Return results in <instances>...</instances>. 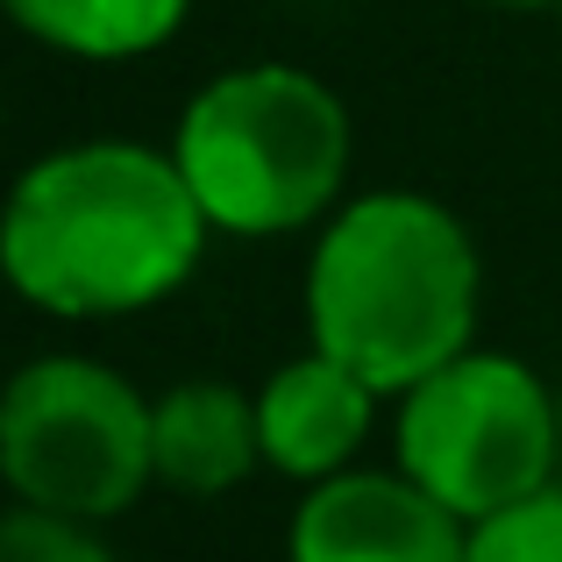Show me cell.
<instances>
[{"mask_svg": "<svg viewBox=\"0 0 562 562\" xmlns=\"http://www.w3.org/2000/svg\"><path fill=\"white\" fill-rule=\"evenodd\" d=\"M206 228L157 143L93 136L43 150L0 200V285L50 321H128L192 285Z\"/></svg>", "mask_w": 562, "mask_h": 562, "instance_id": "6da1fadb", "label": "cell"}, {"mask_svg": "<svg viewBox=\"0 0 562 562\" xmlns=\"http://www.w3.org/2000/svg\"><path fill=\"white\" fill-rule=\"evenodd\" d=\"M300 306L306 349L349 363L378 398H406L477 349L484 263L463 214L435 192H349L314 228Z\"/></svg>", "mask_w": 562, "mask_h": 562, "instance_id": "7a4b0ae2", "label": "cell"}, {"mask_svg": "<svg viewBox=\"0 0 562 562\" xmlns=\"http://www.w3.org/2000/svg\"><path fill=\"white\" fill-rule=\"evenodd\" d=\"M206 228L235 243L306 235L349 200L357 122L349 100L306 65H228L179 108L165 143Z\"/></svg>", "mask_w": 562, "mask_h": 562, "instance_id": "3957f363", "label": "cell"}, {"mask_svg": "<svg viewBox=\"0 0 562 562\" xmlns=\"http://www.w3.org/2000/svg\"><path fill=\"white\" fill-rule=\"evenodd\" d=\"M0 484L57 520H122L157 484L150 392L100 357H29L0 384Z\"/></svg>", "mask_w": 562, "mask_h": 562, "instance_id": "277c9868", "label": "cell"}, {"mask_svg": "<svg viewBox=\"0 0 562 562\" xmlns=\"http://www.w3.org/2000/svg\"><path fill=\"white\" fill-rule=\"evenodd\" d=\"M392 470H406L463 527L498 520L520 498L549 492L562 470L555 392L535 378V363L506 349H470L398 398Z\"/></svg>", "mask_w": 562, "mask_h": 562, "instance_id": "5b68a950", "label": "cell"}, {"mask_svg": "<svg viewBox=\"0 0 562 562\" xmlns=\"http://www.w3.org/2000/svg\"><path fill=\"white\" fill-rule=\"evenodd\" d=\"M292 562H463L470 527L406 470H342L292 506Z\"/></svg>", "mask_w": 562, "mask_h": 562, "instance_id": "8992f818", "label": "cell"}, {"mask_svg": "<svg viewBox=\"0 0 562 562\" xmlns=\"http://www.w3.org/2000/svg\"><path fill=\"white\" fill-rule=\"evenodd\" d=\"M371 427H378V392L349 371V363L321 357V349L278 363V371L257 384L263 470L306 484V492L342 477V470H357Z\"/></svg>", "mask_w": 562, "mask_h": 562, "instance_id": "52a82bcc", "label": "cell"}, {"mask_svg": "<svg viewBox=\"0 0 562 562\" xmlns=\"http://www.w3.org/2000/svg\"><path fill=\"white\" fill-rule=\"evenodd\" d=\"M150 456L157 484L179 498H221L263 470L257 441V392H235L228 378H179L150 398Z\"/></svg>", "mask_w": 562, "mask_h": 562, "instance_id": "ba28073f", "label": "cell"}, {"mask_svg": "<svg viewBox=\"0 0 562 562\" xmlns=\"http://www.w3.org/2000/svg\"><path fill=\"white\" fill-rule=\"evenodd\" d=\"M29 43L79 65H136L186 29L192 0H0Z\"/></svg>", "mask_w": 562, "mask_h": 562, "instance_id": "9c48e42d", "label": "cell"}, {"mask_svg": "<svg viewBox=\"0 0 562 562\" xmlns=\"http://www.w3.org/2000/svg\"><path fill=\"white\" fill-rule=\"evenodd\" d=\"M463 562H562V484L520 498L498 520H477Z\"/></svg>", "mask_w": 562, "mask_h": 562, "instance_id": "30bf717a", "label": "cell"}, {"mask_svg": "<svg viewBox=\"0 0 562 562\" xmlns=\"http://www.w3.org/2000/svg\"><path fill=\"white\" fill-rule=\"evenodd\" d=\"M0 562H114L100 527L57 520L36 506H0Z\"/></svg>", "mask_w": 562, "mask_h": 562, "instance_id": "8fae6325", "label": "cell"}, {"mask_svg": "<svg viewBox=\"0 0 562 562\" xmlns=\"http://www.w3.org/2000/svg\"><path fill=\"white\" fill-rule=\"evenodd\" d=\"M477 8H498V14H555L562 0H477Z\"/></svg>", "mask_w": 562, "mask_h": 562, "instance_id": "7c38bea8", "label": "cell"}, {"mask_svg": "<svg viewBox=\"0 0 562 562\" xmlns=\"http://www.w3.org/2000/svg\"><path fill=\"white\" fill-rule=\"evenodd\" d=\"M555 427H562V384H555Z\"/></svg>", "mask_w": 562, "mask_h": 562, "instance_id": "4fadbf2b", "label": "cell"}, {"mask_svg": "<svg viewBox=\"0 0 562 562\" xmlns=\"http://www.w3.org/2000/svg\"><path fill=\"white\" fill-rule=\"evenodd\" d=\"M555 29H562V8H555Z\"/></svg>", "mask_w": 562, "mask_h": 562, "instance_id": "5bb4252c", "label": "cell"}]
</instances>
